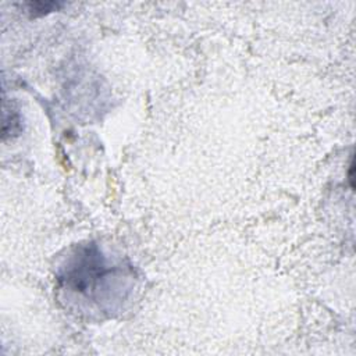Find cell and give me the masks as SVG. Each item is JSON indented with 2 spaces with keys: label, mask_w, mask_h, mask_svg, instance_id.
<instances>
[{
  "label": "cell",
  "mask_w": 356,
  "mask_h": 356,
  "mask_svg": "<svg viewBox=\"0 0 356 356\" xmlns=\"http://www.w3.org/2000/svg\"><path fill=\"white\" fill-rule=\"evenodd\" d=\"M132 270L121 263H110L97 245L75 248L63 263L57 281L67 299L89 305L99 313H113L132 289Z\"/></svg>",
  "instance_id": "cell-1"
},
{
  "label": "cell",
  "mask_w": 356,
  "mask_h": 356,
  "mask_svg": "<svg viewBox=\"0 0 356 356\" xmlns=\"http://www.w3.org/2000/svg\"><path fill=\"white\" fill-rule=\"evenodd\" d=\"M28 6V11L32 13V15H43V14H47L50 11H54V10H58L63 4L61 3H57V1H31V3H26Z\"/></svg>",
  "instance_id": "cell-2"
}]
</instances>
